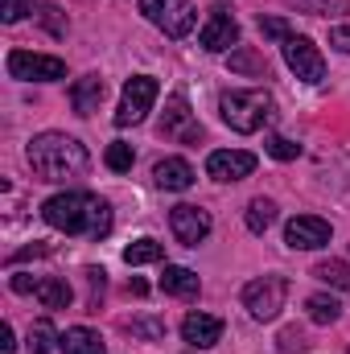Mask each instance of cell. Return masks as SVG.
Listing matches in <instances>:
<instances>
[{
	"instance_id": "cell-10",
	"label": "cell",
	"mask_w": 350,
	"mask_h": 354,
	"mask_svg": "<svg viewBox=\"0 0 350 354\" xmlns=\"http://www.w3.org/2000/svg\"><path fill=\"white\" fill-rule=\"evenodd\" d=\"M284 243H288L293 252H317V248L330 243V223L317 218V214H297V218H288V227H284Z\"/></svg>"
},
{
	"instance_id": "cell-1",
	"label": "cell",
	"mask_w": 350,
	"mask_h": 354,
	"mask_svg": "<svg viewBox=\"0 0 350 354\" xmlns=\"http://www.w3.org/2000/svg\"><path fill=\"white\" fill-rule=\"evenodd\" d=\"M42 218H46L54 231L87 235V239H103V235L111 231V206H107L99 194H87V189H66V194L46 198Z\"/></svg>"
},
{
	"instance_id": "cell-28",
	"label": "cell",
	"mask_w": 350,
	"mask_h": 354,
	"mask_svg": "<svg viewBox=\"0 0 350 354\" xmlns=\"http://www.w3.org/2000/svg\"><path fill=\"white\" fill-rule=\"evenodd\" d=\"M264 149H268L276 161H297V157H301V145H293L288 136H268V140H264Z\"/></svg>"
},
{
	"instance_id": "cell-21",
	"label": "cell",
	"mask_w": 350,
	"mask_h": 354,
	"mask_svg": "<svg viewBox=\"0 0 350 354\" xmlns=\"http://www.w3.org/2000/svg\"><path fill=\"white\" fill-rule=\"evenodd\" d=\"M165 260V248L157 243V239H136V243H128L124 248V264L140 268V264H161Z\"/></svg>"
},
{
	"instance_id": "cell-30",
	"label": "cell",
	"mask_w": 350,
	"mask_h": 354,
	"mask_svg": "<svg viewBox=\"0 0 350 354\" xmlns=\"http://www.w3.org/2000/svg\"><path fill=\"white\" fill-rule=\"evenodd\" d=\"M260 29H264V37H276V41H288L293 37V29H288L284 17H260Z\"/></svg>"
},
{
	"instance_id": "cell-2",
	"label": "cell",
	"mask_w": 350,
	"mask_h": 354,
	"mask_svg": "<svg viewBox=\"0 0 350 354\" xmlns=\"http://www.w3.org/2000/svg\"><path fill=\"white\" fill-rule=\"evenodd\" d=\"M29 165H33V174L42 177V181H66V177L87 174L91 157L75 136H66V132H42V136L29 140Z\"/></svg>"
},
{
	"instance_id": "cell-34",
	"label": "cell",
	"mask_w": 350,
	"mask_h": 354,
	"mask_svg": "<svg viewBox=\"0 0 350 354\" xmlns=\"http://www.w3.org/2000/svg\"><path fill=\"white\" fill-rule=\"evenodd\" d=\"M330 46H338L342 54H350V25H338V29H330Z\"/></svg>"
},
{
	"instance_id": "cell-5",
	"label": "cell",
	"mask_w": 350,
	"mask_h": 354,
	"mask_svg": "<svg viewBox=\"0 0 350 354\" xmlns=\"http://www.w3.org/2000/svg\"><path fill=\"white\" fill-rule=\"evenodd\" d=\"M284 297H288V280L284 276H260V280H252L243 288V309L256 322H272L284 309Z\"/></svg>"
},
{
	"instance_id": "cell-12",
	"label": "cell",
	"mask_w": 350,
	"mask_h": 354,
	"mask_svg": "<svg viewBox=\"0 0 350 354\" xmlns=\"http://www.w3.org/2000/svg\"><path fill=\"white\" fill-rule=\"evenodd\" d=\"M252 169H256V157L243 149H219L206 157V174L214 181H243V177H252Z\"/></svg>"
},
{
	"instance_id": "cell-31",
	"label": "cell",
	"mask_w": 350,
	"mask_h": 354,
	"mask_svg": "<svg viewBox=\"0 0 350 354\" xmlns=\"http://www.w3.org/2000/svg\"><path fill=\"white\" fill-rule=\"evenodd\" d=\"M37 17H42V25H46L54 37H62V33H66V17H62L54 4H42V12H37Z\"/></svg>"
},
{
	"instance_id": "cell-13",
	"label": "cell",
	"mask_w": 350,
	"mask_h": 354,
	"mask_svg": "<svg viewBox=\"0 0 350 354\" xmlns=\"http://www.w3.org/2000/svg\"><path fill=\"white\" fill-rule=\"evenodd\" d=\"M161 132H165V136H181V140H198V136H202V128H198V124H190V103H185V95H181V91L169 95V107H165Z\"/></svg>"
},
{
	"instance_id": "cell-19",
	"label": "cell",
	"mask_w": 350,
	"mask_h": 354,
	"mask_svg": "<svg viewBox=\"0 0 350 354\" xmlns=\"http://www.w3.org/2000/svg\"><path fill=\"white\" fill-rule=\"evenodd\" d=\"M37 301H42L46 309H66V305L75 301V292H71V284H66V280L46 276V280H37Z\"/></svg>"
},
{
	"instance_id": "cell-23",
	"label": "cell",
	"mask_w": 350,
	"mask_h": 354,
	"mask_svg": "<svg viewBox=\"0 0 350 354\" xmlns=\"http://www.w3.org/2000/svg\"><path fill=\"white\" fill-rule=\"evenodd\" d=\"M272 223H276V202H272V198H256V202L248 206V231H252V235H264Z\"/></svg>"
},
{
	"instance_id": "cell-24",
	"label": "cell",
	"mask_w": 350,
	"mask_h": 354,
	"mask_svg": "<svg viewBox=\"0 0 350 354\" xmlns=\"http://www.w3.org/2000/svg\"><path fill=\"white\" fill-rule=\"evenodd\" d=\"M293 4L297 12H317V17H338V12H350V0H284Z\"/></svg>"
},
{
	"instance_id": "cell-11",
	"label": "cell",
	"mask_w": 350,
	"mask_h": 354,
	"mask_svg": "<svg viewBox=\"0 0 350 354\" xmlns=\"http://www.w3.org/2000/svg\"><path fill=\"white\" fill-rule=\"evenodd\" d=\"M169 227H174L177 243L198 248V243L210 235V214H206L202 206H174V210H169Z\"/></svg>"
},
{
	"instance_id": "cell-22",
	"label": "cell",
	"mask_w": 350,
	"mask_h": 354,
	"mask_svg": "<svg viewBox=\"0 0 350 354\" xmlns=\"http://www.w3.org/2000/svg\"><path fill=\"white\" fill-rule=\"evenodd\" d=\"M231 71L235 75H264L268 79V58L256 54V50H248V46H239V50H231Z\"/></svg>"
},
{
	"instance_id": "cell-33",
	"label": "cell",
	"mask_w": 350,
	"mask_h": 354,
	"mask_svg": "<svg viewBox=\"0 0 350 354\" xmlns=\"http://www.w3.org/2000/svg\"><path fill=\"white\" fill-rule=\"evenodd\" d=\"M305 346H309V342H305V338H301V334H297V330H284V334H280V351H305Z\"/></svg>"
},
{
	"instance_id": "cell-27",
	"label": "cell",
	"mask_w": 350,
	"mask_h": 354,
	"mask_svg": "<svg viewBox=\"0 0 350 354\" xmlns=\"http://www.w3.org/2000/svg\"><path fill=\"white\" fill-rule=\"evenodd\" d=\"M54 342H58V334H54L50 322H37V326L29 330V354H50Z\"/></svg>"
},
{
	"instance_id": "cell-20",
	"label": "cell",
	"mask_w": 350,
	"mask_h": 354,
	"mask_svg": "<svg viewBox=\"0 0 350 354\" xmlns=\"http://www.w3.org/2000/svg\"><path fill=\"white\" fill-rule=\"evenodd\" d=\"M305 309H309V322H317V326H334V322L342 317V305H338L330 292H313V297L305 301Z\"/></svg>"
},
{
	"instance_id": "cell-18",
	"label": "cell",
	"mask_w": 350,
	"mask_h": 354,
	"mask_svg": "<svg viewBox=\"0 0 350 354\" xmlns=\"http://www.w3.org/2000/svg\"><path fill=\"white\" fill-rule=\"evenodd\" d=\"M58 346H62V354H103V338L87 326H75L58 338Z\"/></svg>"
},
{
	"instance_id": "cell-8",
	"label": "cell",
	"mask_w": 350,
	"mask_h": 354,
	"mask_svg": "<svg viewBox=\"0 0 350 354\" xmlns=\"http://www.w3.org/2000/svg\"><path fill=\"white\" fill-rule=\"evenodd\" d=\"M198 41H202V50H210V54H223V50H235V46H239V21L231 17L227 4H214V8H210V17H206Z\"/></svg>"
},
{
	"instance_id": "cell-32",
	"label": "cell",
	"mask_w": 350,
	"mask_h": 354,
	"mask_svg": "<svg viewBox=\"0 0 350 354\" xmlns=\"http://www.w3.org/2000/svg\"><path fill=\"white\" fill-rule=\"evenodd\" d=\"M128 330H132V334H140V338H161V334H165V322L140 317V322H128Z\"/></svg>"
},
{
	"instance_id": "cell-17",
	"label": "cell",
	"mask_w": 350,
	"mask_h": 354,
	"mask_svg": "<svg viewBox=\"0 0 350 354\" xmlns=\"http://www.w3.org/2000/svg\"><path fill=\"white\" fill-rule=\"evenodd\" d=\"M161 292L181 297V301L198 297V272H190V268H181V264H165V272H161Z\"/></svg>"
},
{
	"instance_id": "cell-7",
	"label": "cell",
	"mask_w": 350,
	"mask_h": 354,
	"mask_svg": "<svg viewBox=\"0 0 350 354\" xmlns=\"http://www.w3.org/2000/svg\"><path fill=\"white\" fill-rule=\"evenodd\" d=\"M140 12L165 37H185L194 29V4L190 0H140Z\"/></svg>"
},
{
	"instance_id": "cell-9",
	"label": "cell",
	"mask_w": 350,
	"mask_h": 354,
	"mask_svg": "<svg viewBox=\"0 0 350 354\" xmlns=\"http://www.w3.org/2000/svg\"><path fill=\"white\" fill-rule=\"evenodd\" d=\"M284 62H288V71L297 75V79H305V83H322L326 79V58H322V50L309 41V37H288L284 41Z\"/></svg>"
},
{
	"instance_id": "cell-6",
	"label": "cell",
	"mask_w": 350,
	"mask_h": 354,
	"mask_svg": "<svg viewBox=\"0 0 350 354\" xmlns=\"http://www.w3.org/2000/svg\"><path fill=\"white\" fill-rule=\"evenodd\" d=\"M8 75L21 83H58L66 79V62L54 54H29V50H12L8 54Z\"/></svg>"
},
{
	"instance_id": "cell-29",
	"label": "cell",
	"mask_w": 350,
	"mask_h": 354,
	"mask_svg": "<svg viewBox=\"0 0 350 354\" xmlns=\"http://www.w3.org/2000/svg\"><path fill=\"white\" fill-rule=\"evenodd\" d=\"M29 12H33V0H0V21L4 25H17Z\"/></svg>"
},
{
	"instance_id": "cell-15",
	"label": "cell",
	"mask_w": 350,
	"mask_h": 354,
	"mask_svg": "<svg viewBox=\"0 0 350 354\" xmlns=\"http://www.w3.org/2000/svg\"><path fill=\"white\" fill-rule=\"evenodd\" d=\"M153 177H157L161 189H174V194H181V189L194 185V169H190V161H181V157H165V161H157Z\"/></svg>"
},
{
	"instance_id": "cell-16",
	"label": "cell",
	"mask_w": 350,
	"mask_h": 354,
	"mask_svg": "<svg viewBox=\"0 0 350 354\" xmlns=\"http://www.w3.org/2000/svg\"><path fill=\"white\" fill-rule=\"evenodd\" d=\"M103 79L99 75H83L75 87H71V107L79 111V115H91V111H99V103H103Z\"/></svg>"
},
{
	"instance_id": "cell-3",
	"label": "cell",
	"mask_w": 350,
	"mask_h": 354,
	"mask_svg": "<svg viewBox=\"0 0 350 354\" xmlns=\"http://www.w3.org/2000/svg\"><path fill=\"white\" fill-rule=\"evenodd\" d=\"M219 111H223V120H227L235 132L252 136V132H260L264 124L276 115V103H272L268 91H227V95L219 99Z\"/></svg>"
},
{
	"instance_id": "cell-4",
	"label": "cell",
	"mask_w": 350,
	"mask_h": 354,
	"mask_svg": "<svg viewBox=\"0 0 350 354\" xmlns=\"http://www.w3.org/2000/svg\"><path fill=\"white\" fill-rule=\"evenodd\" d=\"M157 95H161V83H157L153 75L128 79V83H124V95H120V107H116V124H120V128L140 124V120L149 115V107L157 103Z\"/></svg>"
},
{
	"instance_id": "cell-35",
	"label": "cell",
	"mask_w": 350,
	"mask_h": 354,
	"mask_svg": "<svg viewBox=\"0 0 350 354\" xmlns=\"http://www.w3.org/2000/svg\"><path fill=\"white\" fill-rule=\"evenodd\" d=\"M0 351H17V338H12V326H0Z\"/></svg>"
},
{
	"instance_id": "cell-14",
	"label": "cell",
	"mask_w": 350,
	"mask_h": 354,
	"mask_svg": "<svg viewBox=\"0 0 350 354\" xmlns=\"http://www.w3.org/2000/svg\"><path fill=\"white\" fill-rule=\"evenodd\" d=\"M181 338H185L190 346H198V351H210V346L223 338V322L210 317V313H190V317L181 322Z\"/></svg>"
},
{
	"instance_id": "cell-25",
	"label": "cell",
	"mask_w": 350,
	"mask_h": 354,
	"mask_svg": "<svg viewBox=\"0 0 350 354\" xmlns=\"http://www.w3.org/2000/svg\"><path fill=\"white\" fill-rule=\"evenodd\" d=\"M103 161H107V169H111V174H128V169H132V161H136V153H132V145L116 140V145H107Z\"/></svg>"
},
{
	"instance_id": "cell-26",
	"label": "cell",
	"mask_w": 350,
	"mask_h": 354,
	"mask_svg": "<svg viewBox=\"0 0 350 354\" xmlns=\"http://www.w3.org/2000/svg\"><path fill=\"white\" fill-rule=\"evenodd\" d=\"M313 276L317 280H326V284H334V288H350V268L342 260H326V264L313 268Z\"/></svg>"
}]
</instances>
